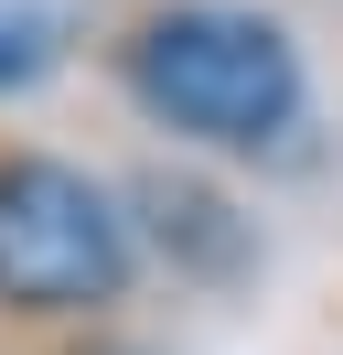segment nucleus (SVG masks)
I'll return each mask as SVG.
<instances>
[{"label":"nucleus","mask_w":343,"mask_h":355,"mask_svg":"<svg viewBox=\"0 0 343 355\" xmlns=\"http://www.w3.org/2000/svg\"><path fill=\"white\" fill-rule=\"evenodd\" d=\"M129 216H140V248H161L193 291H225L236 269L257 259V226L236 216L214 183H193V173H150L140 194H129Z\"/></svg>","instance_id":"3"},{"label":"nucleus","mask_w":343,"mask_h":355,"mask_svg":"<svg viewBox=\"0 0 343 355\" xmlns=\"http://www.w3.org/2000/svg\"><path fill=\"white\" fill-rule=\"evenodd\" d=\"M118 87L150 130L225 162L279 151L311 119V65H300L290 22L247 11V0H150L118 33Z\"/></svg>","instance_id":"1"},{"label":"nucleus","mask_w":343,"mask_h":355,"mask_svg":"<svg viewBox=\"0 0 343 355\" xmlns=\"http://www.w3.org/2000/svg\"><path fill=\"white\" fill-rule=\"evenodd\" d=\"M54 65V22L43 11H0V87H33Z\"/></svg>","instance_id":"4"},{"label":"nucleus","mask_w":343,"mask_h":355,"mask_svg":"<svg viewBox=\"0 0 343 355\" xmlns=\"http://www.w3.org/2000/svg\"><path fill=\"white\" fill-rule=\"evenodd\" d=\"M140 291V216L86 162L0 140V323H107Z\"/></svg>","instance_id":"2"}]
</instances>
